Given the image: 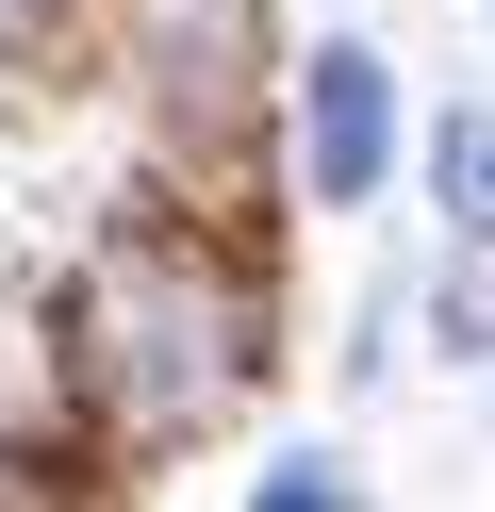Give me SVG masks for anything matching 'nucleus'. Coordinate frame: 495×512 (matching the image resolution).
Here are the masks:
<instances>
[{"mask_svg": "<svg viewBox=\"0 0 495 512\" xmlns=\"http://www.w3.org/2000/svg\"><path fill=\"white\" fill-rule=\"evenodd\" d=\"M248 347H264L248 265L198 248V232H165V215L116 232V248L83 265V298H66V364H83V397H99L116 446H182L198 413H231Z\"/></svg>", "mask_w": 495, "mask_h": 512, "instance_id": "obj_1", "label": "nucleus"}, {"mask_svg": "<svg viewBox=\"0 0 495 512\" xmlns=\"http://www.w3.org/2000/svg\"><path fill=\"white\" fill-rule=\"evenodd\" d=\"M297 166H314V199H380V166H396V83H380V50L330 34L314 67H297Z\"/></svg>", "mask_w": 495, "mask_h": 512, "instance_id": "obj_2", "label": "nucleus"}, {"mask_svg": "<svg viewBox=\"0 0 495 512\" xmlns=\"http://www.w3.org/2000/svg\"><path fill=\"white\" fill-rule=\"evenodd\" d=\"M429 182H446V232H462V248H495V116H446Z\"/></svg>", "mask_w": 495, "mask_h": 512, "instance_id": "obj_3", "label": "nucleus"}]
</instances>
